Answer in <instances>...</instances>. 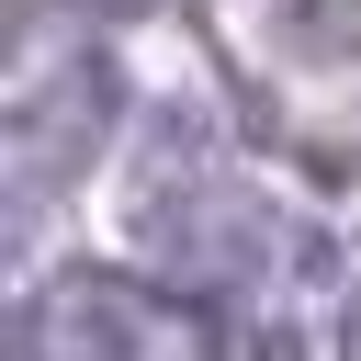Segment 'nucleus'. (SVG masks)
Here are the masks:
<instances>
[{
  "mask_svg": "<svg viewBox=\"0 0 361 361\" xmlns=\"http://www.w3.org/2000/svg\"><path fill=\"white\" fill-rule=\"evenodd\" d=\"M271 34H282V56H305V68H350V56H361V0H282Z\"/></svg>",
  "mask_w": 361,
  "mask_h": 361,
  "instance_id": "4",
  "label": "nucleus"
},
{
  "mask_svg": "<svg viewBox=\"0 0 361 361\" xmlns=\"http://www.w3.org/2000/svg\"><path fill=\"white\" fill-rule=\"evenodd\" d=\"M192 327L169 305H147V282H113V271H56L45 293L11 305V350H79V361H147V350H180Z\"/></svg>",
  "mask_w": 361,
  "mask_h": 361,
  "instance_id": "3",
  "label": "nucleus"
},
{
  "mask_svg": "<svg viewBox=\"0 0 361 361\" xmlns=\"http://www.w3.org/2000/svg\"><path fill=\"white\" fill-rule=\"evenodd\" d=\"M113 124H124V68L68 45V56L23 68V90H11V169L23 180H79L113 147Z\"/></svg>",
  "mask_w": 361,
  "mask_h": 361,
  "instance_id": "2",
  "label": "nucleus"
},
{
  "mask_svg": "<svg viewBox=\"0 0 361 361\" xmlns=\"http://www.w3.org/2000/svg\"><path fill=\"white\" fill-rule=\"evenodd\" d=\"M135 248L180 282V293H271L305 259V226L271 192L237 180H169V203H135Z\"/></svg>",
  "mask_w": 361,
  "mask_h": 361,
  "instance_id": "1",
  "label": "nucleus"
},
{
  "mask_svg": "<svg viewBox=\"0 0 361 361\" xmlns=\"http://www.w3.org/2000/svg\"><path fill=\"white\" fill-rule=\"evenodd\" d=\"M68 11H147V0H68Z\"/></svg>",
  "mask_w": 361,
  "mask_h": 361,
  "instance_id": "5",
  "label": "nucleus"
}]
</instances>
